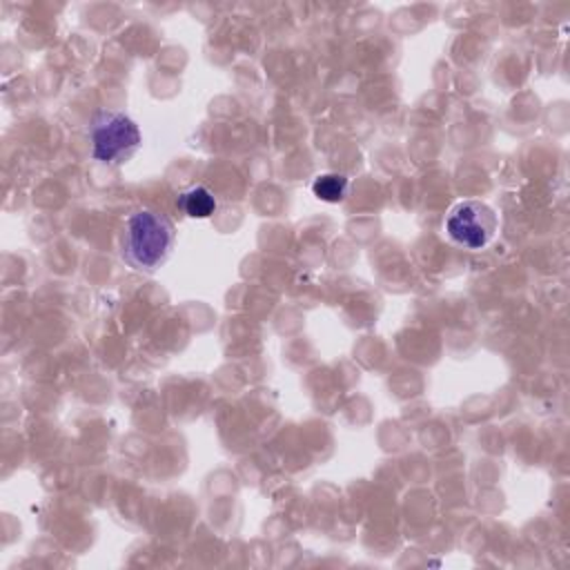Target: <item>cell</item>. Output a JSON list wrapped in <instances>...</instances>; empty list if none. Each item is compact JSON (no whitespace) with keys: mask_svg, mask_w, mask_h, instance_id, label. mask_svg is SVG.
<instances>
[{"mask_svg":"<svg viewBox=\"0 0 570 570\" xmlns=\"http://www.w3.org/2000/svg\"><path fill=\"white\" fill-rule=\"evenodd\" d=\"M178 207L189 218H209L216 212L218 203L212 189H207L205 185H194L178 196Z\"/></svg>","mask_w":570,"mask_h":570,"instance_id":"obj_4","label":"cell"},{"mask_svg":"<svg viewBox=\"0 0 570 570\" xmlns=\"http://www.w3.org/2000/svg\"><path fill=\"white\" fill-rule=\"evenodd\" d=\"M445 232L456 245L481 249L497 232V214L481 200H461L450 209Z\"/></svg>","mask_w":570,"mask_h":570,"instance_id":"obj_3","label":"cell"},{"mask_svg":"<svg viewBox=\"0 0 570 570\" xmlns=\"http://www.w3.org/2000/svg\"><path fill=\"white\" fill-rule=\"evenodd\" d=\"M176 240L174 223L158 209H134L120 229V256L127 265L140 272H154L160 267Z\"/></svg>","mask_w":570,"mask_h":570,"instance_id":"obj_1","label":"cell"},{"mask_svg":"<svg viewBox=\"0 0 570 570\" xmlns=\"http://www.w3.org/2000/svg\"><path fill=\"white\" fill-rule=\"evenodd\" d=\"M89 136L94 158L105 165H120L140 147V129L122 111H98L91 118Z\"/></svg>","mask_w":570,"mask_h":570,"instance_id":"obj_2","label":"cell"},{"mask_svg":"<svg viewBox=\"0 0 570 570\" xmlns=\"http://www.w3.org/2000/svg\"><path fill=\"white\" fill-rule=\"evenodd\" d=\"M350 191V178L338 171L318 174L312 180V194L325 203H341Z\"/></svg>","mask_w":570,"mask_h":570,"instance_id":"obj_5","label":"cell"}]
</instances>
